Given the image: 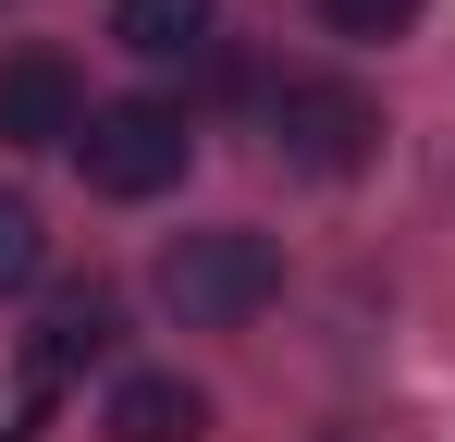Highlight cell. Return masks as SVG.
Segmentation results:
<instances>
[{
    "label": "cell",
    "instance_id": "1",
    "mask_svg": "<svg viewBox=\"0 0 455 442\" xmlns=\"http://www.w3.org/2000/svg\"><path fill=\"white\" fill-rule=\"evenodd\" d=\"M148 295L185 320V332H246L271 295H283V246L271 233H246V221H210V233H172L160 246Z\"/></svg>",
    "mask_w": 455,
    "mask_h": 442
},
{
    "label": "cell",
    "instance_id": "2",
    "mask_svg": "<svg viewBox=\"0 0 455 442\" xmlns=\"http://www.w3.org/2000/svg\"><path fill=\"white\" fill-rule=\"evenodd\" d=\"M259 123H271V147H283L296 172H320V185H345V172L381 160V99L345 86V74H283V86L259 99Z\"/></svg>",
    "mask_w": 455,
    "mask_h": 442
},
{
    "label": "cell",
    "instance_id": "3",
    "mask_svg": "<svg viewBox=\"0 0 455 442\" xmlns=\"http://www.w3.org/2000/svg\"><path fill=\"white\" fill-rule=\"evenodd\" d=\"M75 160H86V185H99V197H160V185H185L197 123H185L172 99H99V111H86V136H75Z\"/></svg>",
    "mask_w": 455,
    "mask_h": 442
},
{
    "label": "cell",
    "instance_id": "4",
    "mask_svg": "<svg viewBox=\"0 0 455 442\" xmlns=\"http://www.w3.org/2000/svg\"><path fill=\"white\" fill-rule=\"evenodd\" d=\"M86 136V74L62 50H0V147H75Z\"/></svg>",
    "mask_w": 455,
    "mask_h": 442
},
{
    "label": "cell",
    "instance_id": "5",
    "mask_svg": "<svg viewBox=\"0 0 455 442\" xmlns=\"http://www.w3.org/2000/svg\"><path fill=\"white\" fill-rule=\"evenodd\" d=\"M111 344H124V320H111V295L86 283V295H62V307H50V320H37V332H25V406H50V393H75L86 368L111 357Z\"/></svg>",
    "mask_w": 455,
    "mask_h": 442
},
{
    "label": "cell",
    "instance_id": "6",
    "mask_svg": "<svg viewBox=\"0 0 455 442\" xmlns=\"http://www.w3.org/2000/svg\"><path fill=\"white\" fill-rule=\"evenodd\" d=\"M99 430L111 442H210V393H197L185 368H136V381H111Z\"/></svg>",
    "mask_w": 455,
    "mask_h": 442
},
{
    "label": "cell",
    "instance_id": "7",
    "mask_svg": "<svg viewBox=\"0 0 455 442\" xmlns=\"http://www.w3.org/2000/svg\"><path fill=\"white\" fill-rule=\"evenodd\" d=\"M210 25H222V0H111V37L136 62H197Z\"/></svg>",
    "mask_w": 455,
    "mask_h": 442
},
{
    "label": "cell",
    "instance_id": "8",
    "mask_svg": "<svg viewBox=\"0 0 455 442\" xmlns=\"http://www.w3.org/2000/svg\"><path fill=\"white\" fill-rule=\"evenodd\" d=\"M37 258H50V233H37V209L0 185V295H25V283H37Z\"/></svg>",
    "mask_w": 455,
    "mask_h": 442
},
{
    "label": "cell",
    "instance_id": "9",
    "mask_svg": "<svg viewBox=\"0 0 455 442\" xmlns=\"http://www.w3.org/2000/svg\"><path fill=\"white\" fill-rule=\"evenodd\" d=\"M307 12H320L332 37H406V25H419V0H307Z\"/></svg>",
    "mask_w": 455,
    "mask_h": 442
}]
</instances>
